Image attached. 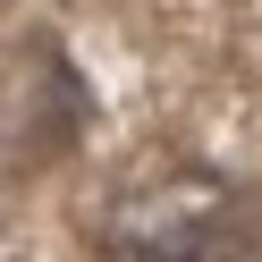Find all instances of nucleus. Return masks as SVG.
<instances>
[{
    "mask_svg": "<svg viewBox=\"0 0 262 262\" xmlns=\"http://www.w3.org/2000/svg\"><path fill=\"white\" fill-rule=\"evenodd\" d=\"M110 254L119 262H254V228L211 186H161L119 211Z\"/></svg>",
    "mask_w": 262,
    "mask_h": 262,
    "instance_id": "1",
    "label": "nucleus"
}]
</instances>
